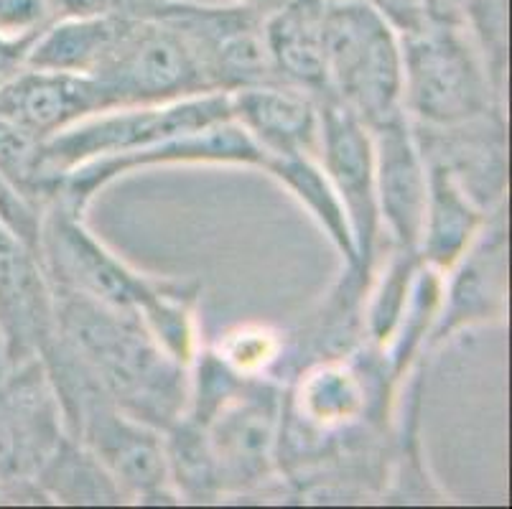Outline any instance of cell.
Returning a JSON list of instances; mask_svg holds the SVG:
<instances>
[{
  "label": "cell",
  "mask_w": 512,
  "mask_h": 509,
  "mask_svg": "<svg viewBox=\"0 0 512 509\" xmlns=\"http://www.w3.org/2000/svg\"><path fill=\"white\" fill-rule=\"evenodd\" d=\"M54 293L62 342L123 413L166 431L184 415L189 367L169 357L138 314L69 291Z\"/></svg>",
  "instance_id": "obj_1"
},
{
  "label": "cell",
  "mask_w": 512,
  "mask_h": 509,
  "mask_svg": "<svg viewBox=\"0 0 512 509\" xmlns=\"http://www.w3.org/2000/svg\"><path fill=\"white\" fill-rule=\"evenodd\" d=\"M327 95L367 128L398 120L403 107V41L370 0H324Z\"/></svg>",
  "instance_id": "obj_2"
},
{
  "label": "cell",
  "mask_w": 512,
  "mask_h": 509,
  "mask_svg": "<svg viewBox=\"0 0 512 509\" xmlns=\"http://www.w3.org/2000/svg\"><path fill=\"white\" fill-rule=\"evenodd\" d=\"M403 41V107L423 128H451L495 110L500 87L459 28L426 26Z\"/></svg>",
  "instance_id": "obj_3"
},
{
  "label": "cell",
  "mask_w": 512,
  "mask_h": 509,
  "mask_svg": "<svg viewBox=\"0 0 512 509\" xmlns=\"http://www.w3.org/2000/svg\"><path fill=\"white\" fill-rule=\"evenodd\" d=\"M377 354V349H375ZM329 357L301 372L293 390L283 392L281 438H278V469L283 461H301L321 454L339 433L355 431L367 415L383 413L385 395L380 377L390 375L388 364L377 370L370 352ZM393 377V375H390ZM395 380V377H393Z\"/></svg>",
  "instance_id": "obj_4"
},
{
  "label": "cell",
  "mask_w": 512,
  "mask_h": 509,
  "mask_svg": "<svg viewBox=\"0 0 512 509\" xmlns=\"http://www.w3.org/2000/svg\"><path fill=\"white\" fill-rule=\"evenodd\" d=\"M227 118H232L227 92H209V95L186 97L164 105L113 107L44 140L41 176L54 199L62 179L72 174L74 168L100 158L138 151L156 140L207 128Z\"/></svg>",
  "instance_id": "obj_5"
},
{
  "label": "cell",
  "mask_w": 512,
  "mask_h": 509,
  "mask_svg": "<svg viewBox=\"0 0 512 509\" xmlns=\"http://www.w3.org/2000/svg\"><path fill=\"white\" fill-rule=\"evenodd\" d=\"M39 260L51 291H69L118 311L143 316L166 280L148 278L107 250L82 222V212L51 199L41 209Z\"/></svg>",
  "instance_id": "obj_6"
},
{
  "label": "cell",
  "mask_w": 512,
  "mask_h": 509,
  "mask_svg": "<svg viewBox=\"0 0 512 509\" xmlns=\"http://www.w3.org/2000/svg\"><path fill=\"white\" fill-rule=\"evenodd\" d=\"M64 436L62 403L41 357L0 372V499H44L34 479Z\"/></svg>",
  "instance_id": "obj_7"
},
{
  "label": "cell",
  "mask_w": 512,
  "mask_h": 509,
  "mask_svg": "<svg viewBox=\"0 0 512 509\" xmlns=\"http://www.w3.org/2000/svg\"><path fill=\"white\" fill-rule=\"evenodd\" d=\"M92 79L113 107L164 105L217 92L194 46L158 18H136L113 59Z\"/></svg>",
  "instance_id": "obj_8"
},
{
  "label": "cell",
  "mask_w": 512,
  "mask_h": 509,
  "mask_svg": "<svg viewBox=\"0 0 512 509\" xmlns=\"http://www.w3.org/2000/svg\"><path fill=\"white\" fill-rule=\"evenodd\" d=\"M283 392L268 377H250L204 423L222 497L255 492L278 471Z\"/></svg>",
  "instance_id": "obj_9"
},
{
  "label": "cell",
  "mask_w": 512,
  "mask_h": 509,
  "mask_svg": "<svg viewBox=\"0 0 512 509\" xmlns=\"http://www.w3.org/2000/svg\"><path fill=\"white\" fill-rule=\"evenodd\" d=\"M319 112V163L347 212L357 263H360V278L370 283L377 245L383 235L380 212H377L372 130L349 107L329 95L319 97Z\"/></svg>",
  "instance_id": "obj_10"
},
{
  "label": "cell",
  "mask_w": 512,
  "mask_h": 509,
  "mask_svg": "<svg viewBox=\"0 0 512 509\" xmlns=\"http://www.w3.org/2000/svg\"><path fill=\"white\" fill-rule=\"evenodd\" d=\"M176 163H230V166L263 168L265 153L255 146L253 138L235 120L227 118L207 125V128L156 140L138 151L100 158V161L74 168L72 174L62 179L54 199H62L77 212H85L92 196L105 189L110 181L120 179L130 171H138V168L176 166Z\"/></svg>",
  "instance_id": "obj_11"
},
{
  "label": "cell",
  "mask_w": 512,
  "mask_h": 509,
  "mask_svg": "<svg viewBox=\"0 0 512 509\" xmlns=\"http://www.w3.org/2000/svg\"><path fill=\"white\" fill-rule=\"evenodd\" d=\"M57 306L41 260L0 222V357L3 370L41 357L57 339Z\"/></svg>",
  "instance_id": "obj_12"
},
{
  "label": "cell",
  "mask_w": 512,
  "mask_h": 509,
  "mask_svg": "<svg viewBox=\"0 0 512 509\" xmlns=\"http://www.w3.org/2000/svg\"><path fill=\"white\" fill-rule=\"evenodd\" d=\"M507 311L505 207L495 209L469 250L444 273V303L426 347H439L462 329L502 321Z\"/></svg>",
  "instance_id": "obj_13"
},
{
  "label": "cell",
  "mask_w": 512,
  "mask_h": 509,
  "mask_svg": "<svg viewBox=\"0 0 512 509\" xmlns=\"http://www.w3.org/2000/svg\"><path fill=\"white\" fill-rule=\"evenodd\" d=\"M380 224L395 250L418 252L426 214L428 163L408 115L372 128Z\"/></svg>",
  "instance_id": "obj_14"
},
{
  "label": "cell",
  "mask_w": 512,
  "mask_h": 509,
  "mask_svg": "<svg viewBox=\"0 0 512 509\" xmlns=\"http://www.w3.org/2000/svg\"><path fill=\"white\" fill-rule=\"evenodd\" d=\"M105 110H113L105 90L85 74L23 67L0 87V118L39 140L54 138Z\"/></svg>",
  "instance_id": "obj_15"
},
{
  "label": "cell",
  "mask_w": 512,
  "mask_h": 509,
  "mask_svg": "<svg viewBox=\"0 0 512 509\" xmlns=\"http://www.w3.org/2000/svg\"><path fill=\"white\" fill-rule=\"evenodd\" d=\"M230 115L265 158H319V97L286 82H265L227 92Z\"/></svg>",
  "instance_id": "obj_16"
},
{
  "label": "cell",
  "mask_w": 512,
  "mask_h": 509,
  "mask_svg": "<svg viewBox=\"0 0 512 509\" xmlns=\"http://www.w3.org/2000/svg\"><path fill=\"white\" fill-rule=\"evenodd\" d=\"M136 18L120 11L51 18L36 36L26 67L95 77L120 49Z\"/></svg>",
  "instance_id": "obj_17"
},
{
  "label": "cell",
  "mask_w": 512,
  "mask_h": 509,
  "mask_svg": "<svg viewBox=\"0 0 512 509\" xmlns=\"http://www.w3.org/2000/svg\"><path fill=\"white\" fill-rule=\"evenodd\" d=\"M265 46L278 82L327 95L324 0H293L263 21Z\"/></svg>",
  "instance_id": "obj_18"
},
{
  "label": "cell",
  "mask_w": 512,
  "mask_h": 509,
  "mask_svg": "<svg viewBox=\"0 0 512 509\" xmlns=\"http://www.w3.org/2000/svg\"><path fill=\"white\" fill-rule=\"evenodd\" d=\"M426 163L428 194L418 252L428 265L446 273L469 250L492 212L474 202L444 163L436 158H426Z\"/></svg>",
  "instance_id": "obj_19"
},
{
  "label": "cell",
  "mask_w": 512,
  "mask_h": 509,
  "mask_svg": "<svg viewBox=\"0 0 512 509\" xmlns=\"http://www.w3.org/2000/svg\"><path fill=\"white\" fill-rule=\"evenodd\" d=\"M265 171L273 179L281 181L288 191H291L306 209L311 217L319 222V227L327 232L332 245L337 247L339 255L347 260L349 273L355 275L360 283V263H357L355 240H352V230H349L347 212H344L342 202H339L337 191H334L332 181L324 174L319 158L309 156H286V158H265ZM367 286V283H365Z\"/></svg>",
  "instance_id": "obj_20"
},
{
  "label": "cell",
  "mask_w": 512,
  "mask_h": 509,
  "mask_svg": "<svg viewBox=\"0 0 512 509\" xmlns=\"http://www.w3.org/2000/svg\"><path fill=\"white\" fill-rule=\"evenodd\" d=\"M46 502L54 504H123L128 502L113 474L85 443L67 433L34 479Z\"/></svg>",
  "instance_id": "obj_21"
},
{
  "label": "cell",
  "mask_w": 512,
  "mask_h": 509,
  "mask_svg": "<svg viewBox=\"0 0 512 509\" xmlns=\"http://www.w3.org/2000/svg\"><path fill=\"white\" fill-rule=\"evenodd\" d=\"M441 303H444V273L421 258V263L413 270L406 303L395 321L393 336L388 347L380 352L395 380L411 370L413 359L426 347L428 336L439 319Z\"/></svg>",
  "instance_id": "obj_22"
},
{
  "label": "cell",
  "mask_w": 512,
  "mask_h": 509,
  "mask_svg": "<svg viewBox=\"0 0 512 509\" xmlns=\"http://www.w3.org/2000/svg\"><path fill=\"white\" fill-rule=\"evenodd\" d=\"M164 451L169 482L179 502H214L222 499L217 471L204 426L181 415L164 431Z\"/></svg>",
  "instance_id": "obj_23"
},
{
  "label": "cell",
  "mask_w": 512,
  "mask_h": 509,
  "mask_svg": "<svg viewBox=\"0 0 512 509\" xmlns=\"http://www.w3.org/2000/svg\"><path fill=\"white\" fill-rule=\"evenodd\" d=\"M197 283H179L166 280L164 291L156 298L141 321L151 336L161 344L166 354L181 367L192 370V362L199 354V324H197Z\"/></svg>",
  "instance_id": "obj_24"
},
{
  "label": "cell",
  "mask_w": 512,
  "mask_h": 509,
  "mask_svg": "<svg viewBox=\"0 0 512 509\" xmlns=\"http://www.w3.org/2000/svg\"><path fill=\"white\" fill-rule=\"evenodd\" d=\"M41 143L44 140L26 133L11 120L0 118V176L26 202L44 209L51 202V194L41 176Z\"/></svg>",
  "instance_id": "obj_25"
},
{
  "label": "cell",
  "mask_w": 512,
  "mask_h": 509,
  "mask_svg": "<svg viewBox=\"0 0 512 509\" xmlns=\"http://www.w3.org/2000/svg\"><path fill=\"white\" fill-rule=\"evenodd\" d=\"M281 331L263 324H245L227 331L212 352L242 377H268V372L283 362Z\"/></svg>",
  "instance_id": "obj_26"
},
{
  "label": "cell",
  "mask_w": 512,
  "mask_h": 509,
  "mask_svg": "<svg viewBox=\"0 0 512 509\" xmlns=\"http://www.w3.org/2000/svg\"><path fill=\"white\" fill-rule=\"evenodd\" d=\"M0 222L31 250L39 255V230H41V209L26 202L3 176H0Z\"/></svg>",
  "instance_id": "obj_27"
},
{
  "label": "cell",
  "mask_w": 512,
  "mask_h": 509,
  "mask_svg": "<svg viewBox=\"0 0 512 509\" xmlns=\"http://www.w3.org/2000/svg\"><path fill=\"white\" fill-rule=\"evenodd\" d=\"M39 34L41 28L26 31V34H11V31H3V28H0V87L26 67L29 51Z\"/></svg>",
  "instance_id": "obj_28"
},
{
  "label": "cell",
  "mask_w": 512,
  "mask_h": 509,
  "mask_svg": "<svg viewBox=\"0 0 512 509\" xmlns=\"http://www.w3.org/2000/svg\"><path fill=\"white\" fill-rule=\"evenodd\" d=\"M51 18L90 16V13L120 11V0H44Z\"/></svg>",
  "instance_id": "obj_29"
}]
</instances>
